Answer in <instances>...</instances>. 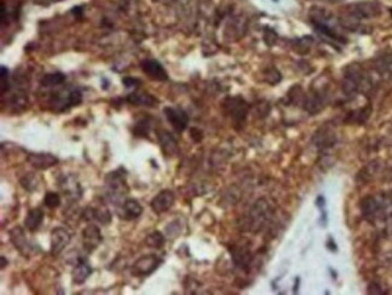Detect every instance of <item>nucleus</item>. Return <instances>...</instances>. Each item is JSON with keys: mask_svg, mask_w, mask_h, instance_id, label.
I'll list each match as a JSON object with an SVG mask.
<instances>
[{"mask_svg": "<svg viewBox=\"0 0 392 295\" xmlns=\"http://www.w3.org/2000/svg\"><path fill=\"white\" fill-rule=\"evenodd\" d=\"M44 204L49 208H57L60 205V197L58 193L49 192L44 198Z\"/></svg>", "mask_w": 392, "mask_h": 295, "instance_id": "nucleus-20", "label": "nucleus"}, {"mask_svg": "<svg viewBox=\"0 0 392 295\" xmlns=\"http://www.w3.org/2000/svg\"><path fill=\"white\" fill-rule=\"evenodd\" d=\"M140 67L141 70L153 81L161 82L168 80V74H167L166 69L163 68V65L158 63L156 59H151V58L144 59L141 61Z\"/></svg>", "mask_w": 392, "mask_h": 295, "instance_id": "nucleus-5", "label": "nucleus"}, {"mask_svg": "<svg viewBox=\"0 0 392 295\" xmlns=\"http://www.w3.org/2000/svg\"><path fill=\"white\" fill-rule=\"evenodd\" d=\"M27 162L37 170H47L57 165L59 160L57 157L50 153H30L27 157Z\"/></svg>", "mask_w": 392, "mask_h": 295, "instance_id": "nucleus-8", "label": "nucleus"}, {"mask_svg": "<svg viewBox=\"0 0 392 295\" xmlns=\"http://www.w3.org/2000/svg\"><path fill=\"white\" fill-rule=\"evenodd\" d=\"M53 2H60V0H53Z\"/></svg>", "mask_w": 392, "mask_h": 295, "instance_id": "nucleus-25", "label": "nucleus"}, {"mask_svg": "<svg viewBox=\"0 0 392 295\" xmlns=\"http://www.w3.org/2000/svg\"><path fill=\"white\" fill-rule=\"evenodd\" d=\"M174 201H175V195L172 191H162L152 199L150 206L155 214L159 215L168 211L174 205Z\"/></svg>", "mask_w": 392, "mask_h": 295, "instance_id": "nucleus-7", "label": "nucleus"}, {"mask_svg": "<svg viewBox=\"0 0 392 295\" xmlns=\"http://www.w3.org/2000/svg\"><path fill=\"white\" fill-rule=\"evenodd\" d=\"M222 108L226 115L230 116L235 125H243L246 119L249 106L241 98H227Z\"/></svg>", "mask_w": 392, "mask_h": 295, "instance_id": "nucleus-1", "label": "nucleus"}, {"mask_svg": "<svg viewBox=\"0 0 392 295\" xmlns=\"http://www.w3.org/2000/svg\"><path fill=\"white\" fill-rule=\"evenodd\" d=\"M66 81V76L62 73L47 74L42 78V86L44 87H54V86L62 85Z\"/></svg>", "mask_w": 392, "mask_h": 295, "instance_id": "nucleus-18", "label": "nucleus"}, {"mask_svg": "<svg viewBox=\"0 0 392 295\" xmlns=\"http://www.w3.org/2000/svg\"><path fill=\"white\" fill-rule=\"evenodd\" d=\"M191 138H192L196 142H199L200 140L203 139V134H202V132H200L199 129L192 128V129H191Z\"/></svg>", "mask_w": 392, "mask_h": 295, "instance_id": "nucleus-23", "label": "nucleus"}, {"mask_svg": "<svg viewBox=\"0 0 392 295\" xmlns=\"http://www.w3.org/2000/svg\"><path fill=\"white\" fill-rule=\"evenodd\" d=\"M5 264H8V259H6L5 257H2V269H4Z\"/></svg>", "mask_w": 392, "mask_h": 295, "instance_id": "nucleus-24", "label": "nucleus"}, {"mask_svg": "<svg viewBox=\"0 0 392 295\" xmlns=\"http://www.w3.org/2000/svg\"><path fill=\"white\" fill-rule=\"evenodd\" d=\"M264 40H265V43H267V45H269V46H273V45L275 44V41H277V34H275L271 29L265 30Z\"/></svg>", "mask_w": 392, "mask_h": 295, "instance_id": "nucleus-21", "label": "nucleus"}, {"mask_svg": "<svg viewBox=\"0 0 392 295\" xmlns=\"http://www.w3.org/2000/svg\"><path fill=\"white\" fill-rule=\"evenodd\" d=\"M150 132V119L149 118H142L139 122L135 123L134 128H133V133L135 136H142V138H148Z\"/></svg>", "mask_w": 392, "mask_h": 295, "instance_id": "nucleus-19", "label": "nucleus"}, {"mask_svg": "<svg viewBox=\"0 0 392 295\" xmlns=\"http://www.w3.org/2000/svg\"><path fill=\"white\" fill-rule=\"evenodd\" d=\"M391 12H392V10H391Z\"/></svg>", "mask_w": 392, "mask_h": 295, "instance_id": "nucleus-26", "label": "nucleus"}, {"mask_svg": "<svg viewBox=\"0 0 392 295\" xmlns=\"http://www.w3.org/2000/svg\"><path fill=\"white\" fill-rule=\"evenodd\" d=\"M82 236L85 240L84 247L87 249V252H93L103 240L99 228L94 224L87 225L82 230Z\"/></svg>", "mask_w": 392, "mask_h": 295, "instance_id": "nucleus-10", "label": "nucleus"}, {"mask_svg": "<svg viewBox=\"0 0 392 295\" xmlns=\"http://www.w3.org/2000/svg\"><path fill=\"white\" fill-rule=\"evenodd\" d=\"M122 211H123L122 217L125 219H135L142 214V207L138 200L129 198L122 202Z\"/></svg>", "mask_w": 392, "mask_h": 295, "instance_id": "nucleus-12", "label": "nucleus"}, {"mask_svg": "<svg viewBox=\"0 0 392 295\" xmlns=\"http://www.w3.org/2000/svg\"><path fill=\"white\" fill-rule=\"evenodd\" d=\"M122 82H123V85L126 86V87H128V88H131V87H136V86H139V85H140V81H139L138 80V78H135V77H125L123 78V81H122Z\"/></svg>", "mask_w": 392, "mask_h": 295, "instance_id": "nucleus-22", "label": "nucleus"}, {"mask_svg": "<svg viewBox=\"0 0 392 295\" xmlns=\"http://www.w3.org/2000/svg\"><path fill=\"white\" fill-rule=\"evenodd\" d=\"M107 184L109 187V192H110L111 199H115L117 197H121L127 193L128 187L126 184V178L122 176L121 174H118V171H114L107 177Z\"/></svg>", "mask_w": 392, "mask_h": 295, "instance_id": "nucleus-9", "label": "nucleus"}, {"mask_svg": "<svg viewBox=\"0 0 392 295\" xmlns=\"http://www.w3.org/2000/svg\"><path fill=\"white\" fill-rule=\"evenodd\" d=\"M164 113L168 122L176 132L182 133L186 129L187 124H189V116H187V113L183 110L168 106V108L164 109Z\"/></svg>", "mask_w": 392, "mask_h": 295, "instance_id": "nucleus-6", "label": "nucleus"}, {"mask_svg": "<svg viewBox=\"0 0 392 295\" xmlns=\"http://www.w3.org/2000/svg\"><path fill=\"white\" fill-rule=\"evenodd\" d=\"M92 271H93L92 267L85 262V259H78L77 265L73 271V282L75 284H82L91 276Z\"/></svg>", "mask_w": 392, "mask_h": 295, "instance_id": "nucleus-13", "label": "nucleus"}, {"mask_svg": "<svg viewBox=\"0 0 392 295\" xmlns=\"http://www.w3.org/2000/svg\"><path fill=\"white\" fill-rule=\"evenodd\" d=\"M381 12V6L378 2L373 0H367V2L354 3L347 6V13L351 16L356 17L357 19L373 18V17L379 16Z\"/></svg>", "mask_w": 392, "mask_h": 295, "instance_id": "nucleus-2", "label": "nucleus"}, {"mask_svg": "<svg viewBox=\"0 0 392 295\" xmlns=\"http://www.w3.org/2000/svg\"><path fill=\"white\" fill-rule=\"evenodd\" d=\"M161 264V259L155 255L142 256L132 266V275L135 277L149 276L155 271Z\"/></svg>", "mask_w": 392, "mask_h": 295, "instance_id": "nucleus-3", "label": "nucleus"}, {"mask_svg": "<svg viewBox=\"0 0 392 295\" xmlns=\"http://www.w3.org/2000/svg\"><path fill=\"white\" fill-rule=\"evenodd\" d=\"M70 234L67 229L62 226H57L51 234V253L53 256H59L64 251V248L69 245Z\"/></svg>", "mask_w": 392, "mask_h": 295, "instance_id": "nucleus-4", "label": "nucleus"}, {"mask_svg": "<svg viewBox=\"0 0 392 295\" xmlns=\"http://www.w3.org/2000/svg\"><path fill=\"white\" fill-rule=\"evenodd\" d=\"M127 101L132 105L136 106H150L153 108L157 104V99L153 95L145 93V92H138V93H132L127 97Z\"/></svg>", "mask_w": 392, "mask_h": 295, "instance_id": "nucleus-14", "label": "nucleus"}, {"mask_svg": "<svg viewBox=\"0 0 392 295\" xmlns=\"http://www.w3.org/2000/svg\"><path fill=\"white\" fill-rule=\"evenodd\" d=\"M145 243L148 247H151V248H162L166 243V239L161 231L155 230L152 231L151 234H149L145 239Z\"/></svg>", "mask_w": 392, "mask_h": 295, "instance_id": "nucleus-17", "label": "nucleus"}, {"mask_svg": "<svg viewBox=\"0 0 392 295\" xmlns=\"http://www.w3.org/2000/svg\"><path fill=\"white\" fill-rule=\"evenodd\" d=\"M157 135H158L163 153L167 154V156H173V154L178 153V142L173 138L172 134L167 132V130H159Z\"/></svg>", "mask_w": 392, "mask_h": 295, "instance_id": "nucleus-11", "label": "nucleus"}, {"mask_svg": "<svg viewBox=\"0 0 392 295\" xmlns=\"http://www.w3.org/2000/svg\"><path fill=\"white\" fill-rule=\"evenodd\" d=\"M10 239H11V242L13 243V246L16 247L21 253H25L29 251L28 248V242H27V238L23 234L21 228H15L12 229L11 233H10Z\"/></svg>", "mask_w": 392, "mask_h": 295, "instance_id": "nucleus-16", "label": "nucleus"}, {"mask_svg": "<svg viewBox=\"0 0 392 295\" xmlns=\"http://www.w3.org/2000/svg\"><path fill=\"white\" fill-rule=\"evenodd\" d=\"M44 217H45V215H44L43 210H40V208H32V210L28 212V215H27V217L25 219L26 228L32 233L37 230L39 226L42 225Z\"/></svg>", "mask_w": 392, "mask_h": 295, "instance_id": "nucleus-15", "label": "nucleus"}]
</instances>
